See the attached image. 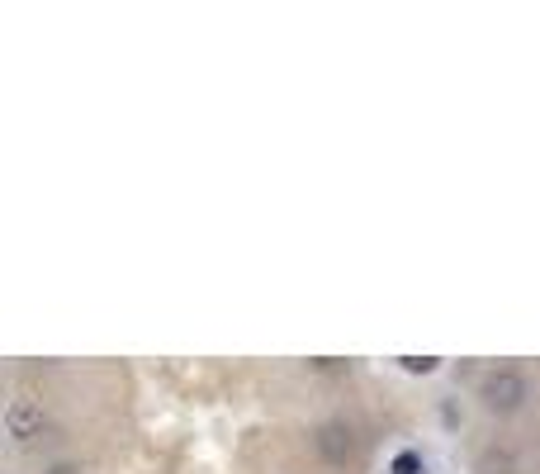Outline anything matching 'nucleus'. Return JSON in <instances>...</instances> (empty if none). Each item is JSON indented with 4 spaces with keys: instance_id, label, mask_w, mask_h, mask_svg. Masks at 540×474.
<instances>
[{
    "instance_id": "obj_4",
    "label": "nucleus",
    "mask_w": 540,
    "mask_h": 474,
    "mask_svg": "<svg viewBox=\"0 0 540 474\" xmlns=\"http://www.w3.org/2000/svg\"><path fill=\"white\" fill-rule=\"evenodd\" d=\"M389 474H422V456H417V451H398Z\"/></svg>"
},
{
    "instance_id": "obj_1",
    "label": "nucleus",
    "mask_w": 540,
    "mask_h": 474,
    "mask_svg": "<svg viewBox=\"0 0 540 474\" xmlns=\"http://www.w3.org/2000/svg\"><path fill=\"white\" fill-rule=\"evenodd\" d=\"M5 437L15 446H34V441L48 437V408L38 399H15L5 408Z\"/></svg>"
},
{
    "instance_id": "obj_2",
    "label": "nucleus",
    "mask_w": 540,
    "mask_h": 474,
    "mask_svg": "<svg viewBox=\"0 0 540 474\" xmlns=\"http://www.w3.org/2000/svg\"><path fill=\"white\" fill-rule=\"evenodd\" d=\"M484 403L493 413H517L526 403V375L512 370V365H498L484 375Z\"/></svg>"
},
{
    "instance_id": "obj_5",
    "label": "nucleus",
    "mask_w": 540,
    "mask_h": 474,
    "mask_svg": "<svg viewBox=\"0 0 540 474\" xmlns=\"http://www.w3.org/2000/svg\"><path fill=\"white\" fill-rule=\"evenodd\" d=\"M403 370H413V375H432L436 356H403Z\"/></svg>"
},
{
    "instance_id": "obj_3",
    "label": "nucleus",
    "mask_w": 540,
    "mask_h": 474,
    "mask_svg": "<svg viewBox=\"0 0 540 474\" xmlns=\"http://www.w3.org/2000/svg\"><path fill=\"white\" fill-rule=\"evenodd\" d=\"M323 456L327 460H346V427H323Z\"/></svg>"
},
{
    "instance_id": "obj_6",
    "label": "nucleus",
    "mask_w": 540,
    "mask_h": 474,
    "mask_svg": "<svg viewBox=\"0 0 540 474\" xmlns=\"http://www.w3.org/2000/svg\"><path fill=\"white\" fill-rule=\"evenodd\" d=\"M43 474H81V470H76V465H48Z\"/></svg>"
}]
</instances>
